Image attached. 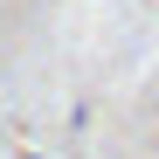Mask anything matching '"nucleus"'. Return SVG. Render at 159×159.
Returning <instances> with one entry per match:
<instances>
[]
</instances>
